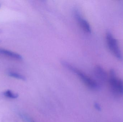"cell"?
I'll return each instance as SVG.
<instances>
[{
    "instance_id": "9c48e42d",
    "label": "cell",
    "mask_w": 123,
    "mask_h": 122,
    "mask_svg": "<svg viewBox=\"0 0 123 122\" xmlns=\"http://www.w3.org/2000/svg\"><path fill=\"white\" fill-rule=\"evenodd\" d=\"M2 33V31L0 29V33Z\"/></svg>"
},
{
    "instance_id": "8992f818",
    "label": "cell",
    "mask_w": 123,
    "mask_h": 122,
    "mask_svg": "<svg viewBox=\"0 0 123 122\" xmlns=\"http://www.w3.org/2000/svg\"><path fill=\"white\" fill-rule=\"evenodd\" d=\"M0 54H5L8 56H9L19 60L22 59V56L20 54L12 52L11 51L3 49L0 48Z\"/></svg>"
},
{
    "instance_id": "7a4b0ae2",
    "label": "cell",
    "mask_w": 123,
    "mask_h": 122,
    "mask_svg": "<svg viewBox=\"0 0 123 122\" xmlns=\"http://www.w3.org/2000/svg\"><path fill=\"white\" fill-rule=\"evenodd\" d=\"M109 82L113 92L118 95H123V81L117 78L115 71L113 69L110 71Z\"/></svg>"
},
{
    "instance_id": "6da1fadb",
    "label": "cell",
    "mask_w": 123,
    "mask_h": 122,
    "mask_svg": "<svg viewBox=\"0 0 123 122\" xmlns=\"http://www.w3.org/2000/svg\"><path fill=\"white\" fill-rule=\"evenodd\" d=\"M62 63L64 66L68 68V69L76 74L84 83L90 89L97 90L99 88V85L96 81L90 78L85 74L77 69L71 64H69L67 62L64 61H62Z\"/></svg>"
},
{
    "instance_id": "277c9868",
    "label": "cell",
    "mask_w": 123,
    "mask_h": 122,
    "mask_svg": "<svg viewBox=\"0 0 123 122\" xmlns=\"http://www.w3.org/2000/svg\"><path fill=\"white\" fill-rule=\"evenodd\" d=\"M74 17L79 24L80 26L87 33L91 32V28L88 21L82 17L79 10L75 9L74 11Z\"/></svg>"
},
{
    "instance_id": "3957f363",
    "label": "cell",
    "mask_w": 123,
    "mask_h": 122,
    "mask_svg": "<svg viewBox=\"0 0 123 122\" xmlns=\"http://www.w3.org/2000/svg\"><path fill=\"white\" fill-rule=\"evenodd\" d=\"M106 39L107 44L110 50L117 58L120 60L122 59L123 56L118 46L117 41L110 32H108L106 33Z\"/></svg>"
},
{
    "instance_id": "5b68a950",
    "label": "cell",
    "mask_w": 123,
    "mask_h": 122,
    "mask_svg": "<svg viewBox=\"0 0 123 122\" xmlns=\"http://www.w3.org/2000/svg\"><path fill=\"white\" fill-rule=\"evenodd\" d=\"M94 74L96 78L102 83H105L108 80V76L104 69L99 66H97L94 69Z\"/></svg>"
},
{
    "instance_id": "ba28073f",
    "label": "cell",
    "mask_w": 123,
    "mask_h": 122,
    "mask_svg": "<svg viewBox=\"0 0 123 122\" xmlns=\"http://www.w3.org/2000/svg\"><path fill=\"white\" fill-rule=\"evenodd\" d=\"M8 75L9 76L14 77V78H16V79H18L21 80H23V81H25L26 80V77L24 76L21 75L20 74L15 73V72H9L8 73Z\"/></svg>"
},
{
    "instance_id": "30bf717a",
    "label": "cell",
    "mask_w": 123,
    "mask_h": 122,
    "mask_svg": "<svg viewBox=\"0 0 123 122\" xmlns=\"http://www.w3.org/2000/svg\"></svg>"
},
{
    "instance_id": "52a82bcc",
    "label": "cell",
    "mask_w": 123,
    "mask_h": 122,
    "mask_svg": "<svg viewBox=\"0 0 123 122\" xmlns=\"http://www.w3.org/2000/svg\"><path fill=\"white\" fill-rule=\"evenodd\" d=\"M4 95L6 97L12 99H17L18 97V94L13 93L10 90H8L5 91L4 93Z\"/></svg>"
}]
</instances>
